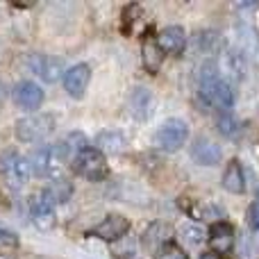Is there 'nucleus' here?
Returning <instances> with one entry per match:
<instances>
[{
    "instance_id": "7ed1b4c3",
    "label": "nucleus",
    "mask_w": 259,
    "mask_h": 259,
    "mask_svg": "<svg viewBox=\"0 0 259 259\" xmlns=\"http://www.w3.org/2000/svg\"><path fill=\"white\" fill-rule=\"evenodd\" d=\"M73 168L77 175L91 180V182H100L107 178L109 168H107V159L98 148H84L82 152H77L73 157Z\"/></svg>"
},
{
    "instance_id": "f257e3e1",
    "label": "nucleus",
    "mask_w": 259,
    "mask_h": 259,
    "mask_svg": "<svg viewBox=\"0 0 259 259\" xmlns=\"http://www.w3.org/2000/svg\"><path fill=\"white\" fill-rule=\"evenodd\" d=\"M200 100L207 107H216L228 114L234 107V91L228 82L221 77L219 66L214 62L205 64L200 73Z\"/></svg>"
},
{
    "instance_id": "20e7f679",
    "label": "nucleus",
    "mask_w": 259,
    "mask_h": 259,
    "mask_svg": "<svg viewBox=\"0 0 259 259\" xmlns=\"http://www.w3.org/2000/svg\"><path fill=\"white\" fill-rule=\"evenodd\" d=\"M53 130H55V118L50 114H36V116L21 118L16 123V137L18 141L34 143V141H44Z\"/></svg>"
},
{
    "instance_id": "2eb2a0df",
    "label": "nucleus",
    "mask_w": 259,
    "mask_h": 259,
    "mask_svg": "<svg viewBox=\"0 0 259 259\" xmlns=\"http://www.w3.org/2000/svg\"><path fill=\"white\" fill-rule=\"evenodd\" d=\"M141 59H143V66H146V71L152 73V75H155V73L161 68V62H164V50L159 48V44H157V39L152 34H148L146 39H143Z\"/></svg>"
},
{
    "instance_id": "f3484780",
    "label": "nucleus",
    "mask_w": 259,
    "mask_h": 259,
    "mask_svg": "<svg viewBox=\"0 0 259 259\" xmlns=\"http://www.w3.org/2000/svg\"><path fill=\"white\" fill-rule=\"evenodd\" d=\"M223 187H225V191H230V193H243L246 180H243V168H241V161L239 159H232L228 164V168H225V173H223Z\"/></svg>"
},
{
    "instance_id": "5701e85b",
    "label": "nucleus",
    "mask_w": 259,
    "mask_h": 259,
    "mask_svg": "<svg viewBox=\"0 0 259 259\" xmlns=\"http://www.w3.org/2000/svg\"><path fill=\"white\" fill-rule=\"evenodd\" d=\"M182 234L189 243H200L202 239H205V232H202V228H198V225H187V228L182 230Z\"/></svg>"
},
{
    "instance_id": "4be33fe9",
    "label": "nucleus",
    "mask_w": 259,
    "mask_h": 259,
    "mask_svg": "<svg viewBox=\"0 0 259 259\" xmlns=\"http://www.w3.org/2000/svg\"><path fill=\"white\" fill-rule=\"evenodd\" d=\"M141 12V9H139V5H127L125 9H123V32H125V34H130V32H132V23L137 21V14Z\"/></svg>"
},
{
    "instance_id": "9b49d317",
    "label": "nucleus",
    "mask_w": 259,
    "mask_h": 259,
    "mask_svg": "<svg viewBox=\"0 0 259 259\" xmlns=\"http://www.w3.org/2000/svg\"><path fill=\"white\" fill-rule=\"evenodd\" d=\"M14 100L21 109H39L41 103H44V89L36 82L23 80L14 89Z\"/></svg>"
},
{
    "instance_id": "423d86ee",
    "label": "nucleus",
    "mask_w": 259,
    "mask_h": 259,
    "mask_svg": "<svg viewBox=\"0 0 259 259\" xmlns=\"http://www.w3.org/2000/svg\"><path fill=\"white\" fill-rule=\"evenodd\" d=\"M189 139V127L184 121H178V118H170L164 125L157 130L155 134V143L166 152H175L187 143Z\"/></svg>"
},
{
    "instance_id": "dca6fc26",
    "label": "nucleus",
    "mask_w": 259,
    "mask_h": 259,
    "mask_svg": "<svg viewBox=\"0 0 259 259\" xmlns=\"http://www.w3.org/2000/svg\"><path fill=\"white\" fill-rule=\"evenodd\" d=\"M130 109H132L134 118L146 121V118L150 116V112H152V94L148 89H143V87L134 89L132 96H130Z\"/></svg>"
},
{
    "instance_id": "4468645a",
    "label": "nucleus",
    "mask_w": 259,
    "mask_h": 259,
    "mask_svg": "<svg viewBox=\"0 0 259 259\" xmlns=\"http://www.w3.org/2000/svg\"><path fill=\"white\" fill-rule=\"evenodd\" d=\"M191 157L200 166H214V164H219V161H221L223 152H221V148L216 146L211 139L198 137L196 141H193V146H191Z\"/></svg>"
},
{
    "instance_id": "9d476101",
    "label": "nucleus",
    "mask_w": 259,
    "mask_h": 259,
    "mask_svg": "<svg viewBox=\"0 0 259 259\" xmlns=\"http://www.w3.org/2000/svg\"><path fill=\"white\" fill-rule=\"evenodd\" d=\"M27 64L44 82H55L62 75V68H64L62 59L55 57V55H32Z\"/></svg>"
},
{
    "instance_id": "39448f33",
    "label": "nucleus",
    "mask_w": 259,
    "mask_h": 259,
    "mask_svg": "<svg viewBox=\"0 0 259 259\" xmlns=\"http://www.w3.org/2000/svg\"><path fill=\"white\" fill-rule=\"evenodd\" d=\"M0 173L12 189H23L30 180V161L23 159L18 152H5L0 157Z\"/></svg>"
},
{
    "instance_id": "a211bd4d",
    "label": "nucleus",
    "mask_w": 259,
    "mask_h": 259,
    "mask_svg": "<svg viewBox=\"0 0 259 259\" xmlns=\"http://www.w3.org/2000/svg\"><path fill=\"white\" fill-rule=\"evenodd\" d=\"M71 193H73V187H71V182H66V180H55L50 187H46L44 189V193L41 196L46 198V200L50 202V205H64V202L71 198Z\"/></svg>"
},
{
    "instance_id": "ddd939ff",
    "label": "nucleus",
    "mask_w": 259,
    "mask_h": 259,
    "mask_svg": "<svg viewBox=\"0 0 259 259\" xmlns=\"http://www.w3.org/2000/svg\"><path fill=\"white\" fill-rule=\"evenodd\" d=\"M30 216H32V223H34L39 230H44V232L53 230L55 223H57V219H55V207L50 205V202L46 200L44 196L32 198V202H30Z\"/></svg>"
},
{
    "instance_id": "412c9836",
    "label": "nucleus",
    "mask_w": 259,
    "mask_h": 259,
    "mask_svg": "<svg viewBox=\"0 0 259 259\" xmlns=\"http://www.w3.org/2000/svg\"><path fill=\"white\" fill-rule=\"evenodd\" d=\"M155 259H189V257L175 241H168V243H164V246H159Z\"/></svg>"
},
{
    "instance_id": "393cba45",
    "label": "nucleus",
    "mask_w": 259,
    "mask_h": 259,
    "mask_svg": "<svg viewBox=\"0 0 259 259\" xmlns=\"http://www.w3.org/2000/svg\"><path fill=\"white\" fill-rule=\"evenodd\" d=\"M0 243L3 246H18V237L9 230H0Z\"/></svg>"
},
{
    "instance_id": "a878e982",
    "label": "nucleus",
    "mask_w": 259,
    "mask_h": 259,
    "mask_svg": "<svg viewBox=\"0 0 259 259\" xmlns=\"http://www.w3.org/2000/svg\"><path fill=\"white\" fill-rule=\"evenodd\" d=\"M5 91H7V89H5V87H3V82H0V100L5 98Z\"/></svg>"
},
{
    "instance_id": "aec40b11",
    "label": "nucleus",
    "mask_w": 259,
    "mask_h": 259,
    "mask_svg": "<svg viewBox=\"0 0 259 259\" xmlns=\"http://www.w3.org/2000/svg\"><path fill=\"white\" fill-rule=\"evenodd\" d=\"M216 125H219V132L223 134V137H237L239 134V123L237 118L232 116V114H221L219 121H216Z\"/></svg>"
},
{
    "instance_id": "f8f14e48",
    "label": "nucleus",
    "mask_w": 259,
    "mask_h": 259,
    "mask_svg": "<svg viewBox=\"0 0 259 259\" xmlns=\"http://www.w3.org/2000/svg\"><path fill=\"white\" fill-rule=\"evenodd\" d=\"M157 44H159V48L164 50L166 55H175V57H178V55H182L184 48H187V32L180 25H168L159 32Z\"/></svg>"
},
{
    "instance_id": "6e6552de",
    "label": "nucleus",
    "mask_w": 259,
    "mask_h": 259,
    "mask_svg": "<svg viewBox=\"0 0 259 259\" xmlns=\"http://www.w3.org/2000/svg\"><path fill=\"white\" fill-rule=\"evenodd\" d=\"M209 248L214 255H230L234 248V230L230 223H225V221H219V223L211 225L209 230Z\"/></svg>"
},
{
    "instance_id": "0eeeda50",
    "label": "nucleus",
    "mask_w": 259,
    "mask_h": 259,
    "mask_svg": "<svg viewBox=\"0 0 259 259\" xmlns=\"http://www.w3.org/2000/svg\"><path fill=\"white\" fill-rule=\"evenodd\" d=\"M130 230V221L121 214H109L105 221H100L96 228H91L89 237H96V239H103V241H118L127 234Z\"/></svg>"
},
{
    "instance_id": "1a4fd4ad",
    "label": "nucleus",
    "mask_w": 259,
    "mask_h": 259,
    "mask_svg": "<svg viewBox=\"0 0 259 259\" xmlns=\"http://www.w3.org/2000/svg\"><path fill=\"white\" fill-rule=\"evenodd\" d=\"M89 80H91V68L87 64H75V66H71L64 73V89L73 98H82L87 87H89Z\"/></svg>"
},
{
    "instance_id": "b1692460",
    "label": "nucleus",
    "mask_w": 259,
    "mask_h": 259,
    "mask_svg": "<svg viewBox=\"0 0 259 259\" xmlns=\"http://www.w3.org/2000/svg\"><path fill=\"white\" fill-rule=\"evenodd\" d=\"M248 225L252 230H259V191H257L255 200H252V205L248 207Z\"/></svg>"
},
{
    "instance_id": "f03ea898",
    "label": "nucleus",
    "mask_w": 259,
    "mask_h": 259,
    "mask_svg": "<svg viewBox=\"0 0 259 259\" xmlns=\"http://www.w3.org/2000/svg\"><path fill=\"white\" fill-rule=\"evenodd\" d=\"M66 150L62 143H53V146H41L39 150L32 155L30 159V168L34 170V175L39 178H55L57 180L62 164L66 159Z\"/></svg>"
},
{
    "instance_id": "6ab92c4d",
    "label": "nucleus",
    "mask_w": 259,
    "mask_h": 259,
    "mask_svg": "<svg viewBox=\"0 0 259 259\" xmlns=\"http://www.w3.org/2000/svg\"><path fill=\"white\" fill-rule=\"evenodd\" d=\"M96 143H98V150L100 152H121L123 148H125V137H123L121 132H114V130H109V132H100L98 139H96Z\"/></svg>"
},
{
    "instance_id": "bb28decb",
    "label": "nucleus",
    "mask_w": 259,
    "mask_h": 259,
    "mask_svg": "<svg viewBox=\"0 0 259 259\" xmlns=\"http://www.w3.org/2000/svg\"><path fill=\"white\" fill-rule=\"evenodd\" d=\"M202 259H216L214 255H205V257H202Z\"/></svg>"
}]
</instances>
